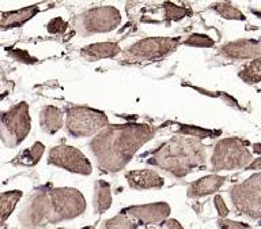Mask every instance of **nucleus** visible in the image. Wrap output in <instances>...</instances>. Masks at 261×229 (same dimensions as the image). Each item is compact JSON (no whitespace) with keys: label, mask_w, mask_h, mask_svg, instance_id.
Returning <instances> with one entry per match:
<instances>
[{"label":"nucleus","mask_w":261,"mask_h":229,"mask_svg":"<svg viewBox=\"0 0 261 229\" xmlns=\"http://www.w3.org/2000/svg\"><path fill=\"white\" fill-rule=\"evenodd\" d=\"M155 134L156 128L148 124H113L91 139L90 150L102 171L114 173L124 169L136 151L154 138Z\"/></svg>","instance_id":"nucleus-1"},{"label":"nucleus","mask_w":261,"mask_h":229,"mask_svg":"<svg viewBox=\"0 0 261 229\" xmlns=\"http://www.w3.org/2000/svg\"><path fill=\"white\" fill-rule=\"evenodd\" d=\"M207 161V150L200 139L187 138L184 135L173 136L163 142L151 153L147 161L150 165L182 179L195 171L204 168Z\"/></svg>","instance_id":"nucleus-2"},{"label":"nucleus","mask_w":261,"mask_h":229,"mask_svg":"<svg viewBox=\"0 0 261 229\" xmlns=\"http://www.w3.org/2000/svg\"><path fill=\"white\" fill-rule=\"evenodd\" d=\"M248 146H250V142L240 136L220 139L212 151L211 171H232L242 168L246 169L253 163V155Z\"/></svg>","instance_id":"nucleus-3"},{"label":"nucleus","mask_w":261,"mask_h":229,"mask_svg":"<svg viewBox=\"0 0 261 229\" xmlns=\"http://www.w3.org/2000/svg\"><path fill=\"white\" fill-rule=\"evenodd\" d=\"M110 126L109 119L103 112L90 106H69L65 114V127L72 136L87 138L98 135L106 127Z\"/></svg>","instance_id":"nucleus-4"},{"label":"nucleus","mask_w":261,"mask_h":229,"mask_svg":"<svg viewBox=\"0 0 261 229\" xmlns=\"http://www.w3.org/2000/svg\"><path fill=\"white\" fill-rule=\"evenodd\" d=\"M182 44L177 37H150L129 45L122 51V59L130 63L154 61L169 56Z\"/></svg>","instance_id":"nucleus-5"},{"label":"nucleus","mask_w":261,"mask_h":229,"mask_svg":"<svg viewBox=\"0 0 261 229\" xmlns=\"http://www.w3.org/2000/svg\"><path fill=\"white\" fill-rule=\"evenodd\" d=\"M230 198L238 214L261 222V173L236 184L230 191Z\"/></svg>","instance_id":"nucleus-6"},{"label":"nucleus","mask_w":261,"mask_h":229,"mask_svg":"<svg viewBox=\"0 0 261 229\" xmlns=\"http://www.w3.org/2000/svg\"><path fill=\"white\" fill-rule=\"evenodd\" d=\"M121 22V14L113 6L90 8L73 19V26L81 36L112 32Z\"/></svg>","instance_id":"nucleus-7"},{"label":"nucleus","mask_w":261,"mask_h":229,"mask_svg":"<svg viewBox=\"0 0 261 229\" xmlns=\"http://www.w3.org/2000/svg\"><path fill=\"white\" fill-rule=\"evenodd\" d=\"M30 131V116L26 102H19L2 114V141L7 147L22 143Z\"/></svg>","instance_id":"nucleus-8"},{"label":"nucleus","mask_w":261,"mask_h":229,"mask_svg":"<svg viewBox=\"0 0 261 229\" xmlns=\"http://www.w3.org/2000/svg\"><path fill=\"white\" fill-rule=\"evenodd\" d=\"M53 206V224L73 220L86 210V200L76 188L56 187L49 190Z\"/></svg>","instance_id":"nucleus-9"},{"label":"nucleus","mask_w":261,"mask_h":229,"mask_svg":"<svg viewBox=\"0 0 261 229\" xmlns=\"http://www.w3.org/2000/svg\"><path fill=\"white\" fill-rule=\"evenodd\" d=\"M24 229H41L53 224V206L49 190L42 188L29 198L19 214Z\"/></svg>","instance_id":"nucleus-10"},{"label":"nucleus","mask_w":261,"mask_h":229,"mask_svg":"<svg viewBox=\"0 0 261 229\" xmlns=\"http://www.w3.org/2000/svg\"><path fill=\"white\" fill-rule=\"evenodd\" d=\"M49 164L55 167L63 168L65 171L77 173V175H91L93 167L87 157L76 147L68 146V145H61L55 146L50 149L48 157Z\"/></svg>","instance_id":"nucleus-11"},{"label":"nucleus","mask_w":261,"mask_h":229,"mask_svg":"<svg viewBox=\"0 0 261 229\" xmlns=\"http://www.w3.org/2000/svg\"><path fill=\"white\" fill-rule=\"evenodd\" d=\"M170 206L165 202L151 204H142V206H129V208L122 209L121 213L129 218L138 220L143 225L158 224L167 220L170 214Z\"/></svg>","instance_id":"nucleus-12"},{"label":"nucleus","mask_w":261,"mask_h":229,"mask_svg":"<svg viewBox=\"0 0 261 229\" xmlns=\"http://www.w3.org/2000/svg\"><path fill=\"white\" fill-rule=\"evenodd\" d=\"M219 55L231 60H246L261 56V42L257 40H237L219 48Z\"/></svg>","instance_id":"nucleus-13"},{"label":"nucleus","mask_w":261,"mask_h":229,"mask_svg":"<svg viewBox=\"0 0 261 229\" xmlns=\"http://www.w3.org/2000/svg\"><path fill=\"white\" fill-rule=\"evenodd\" d=\"M125 179L129 187L135 190H148V188H161L165 180L152 169H140L125 173Z\"/></svg>","instance_id":"nucleus-14"},{"label":"nucleus","mask_w":261,"mask_h":229,"mask_svg":"<svg viewBox=\"0 0 261 229\" xmlns=\"http://www.w3.org/2000/svg\"><path fill=\"white\" fill-rule=\"evenodd\" d=\"M226 177L224 176L219 175H210L204 176L201 179H199L195 183H192L189 187H188L187 196L188 198H193V199H197V198H201V196L211 195L215 191H218L226 181Z\"/></svg>","instance_id":"nucleus-15"},{"label":"nucleus","mask_w":261,"mask_h":229,"mask_svg":"<svg viewBox=\"0 0 261 229\" xmlns=\"http://www.w3.org/2000/svg\"><path fill=\"white\" fill-rule=\"evenodd\" d=\"M120 52L121 48L116 42H97L82 48L81 56L87 61H97L117 56Z\"/></svg>","instance_id":"nucleus-16"},{"label":"nucleus","mask_w":261,"mask_h":229,"mask_svg":"<svg viewBox=\"0 0 261 229\" xmlns=\"http://www.w3.org/2000/svg\"><path fill=\"white\" fill-rule=\"evenodd\" d=\"M40 12L38 6H29L22 10H16V11L3 12L2 18H0V28L2 30H7V29L19 28L24 25L28 20L37 15Z\"/></svg>","instance_id":"nucleus-17"},{"label":"nucleus","mask_w":261,"mask_h":229,"mask_svg":"<svg viewBox=\"0 0 261 229\" xmlns=\"http://www.w3.org/2000/svg\"><path fill=\"white\" fill-rule=\"evenodd\" d=\"M63 124H64V114L59 108L52 105L42 108L40 113V126L45 134H56Z\"/></svg>","instance_id":"nucleus-18"},{"label":"nucleus","mask_w":261,"mask_h":229,"mask_svg":"<svg viewBox=\"0 0 261 229\" xmlns=\"http://www.w3.org/2000/svg\"><path fill=\"white\" fill-rule=\"evenodd\" d=\"M94 212L97 214L105 213L112 204L110 186L105 180H98L94 184Z\"/></svg>","instance_id":"nucleus-19"},{"label":"nucleus","mask_w":261,"mask_h":229,"mask_svg":"<svg viewBox=\"0 0 261 229\" xmlns=\"http://www.w3.org/2000/svg\"><path fill=\"white\" fill-rule=\"evenodd\" d=\"M238 78L248 85H256L261 82V56L244 65L238 73Z\"/></svg>","instance_id":"nucleus-20"},{"label":"nucleus","mask_w":261,"mask_h":229,"mask_svg":"<svg viewBox=\"0 0 261 229\" xmlns=\"http://www.w3.org/2000/svg\"><path fill=\"white\" fill-rule=\"evenodd\" d=\"M45 151V146L41 142H36L32 147H29L24 151H22L16 159L14 161V164H19V165H36L38 161L41 159L42 154Z\"/></svg>","instance_id":"nucleus-21"},{"label":"nucleus","mask_w":261,"mask_h":229,"mask_svg":"<svg viewBox=\"0 0 261 229\" xmlns=\"http://www.w3.org/2000/svg\"><path fill=\"white\" fill-rule=\"evenodd\" d=\"M22 195H23V192L19 190L2 192V222H6L8 217L11 216V213L14 212V209Z\"/></svg>","instance_id":"nucleus-22"},{"label":"nucleus","mask_w":261,"mask_h":229,"mask_svg":"<svg viewBox=\"0 0 261 229\" xmlns=\"http://www.w3.org/2000/svg\"><path fill=\"white\" fill-rule=\"evenodd\" d=\"M179 135H185V136H192L196 139H204V138H215L219 136L222 132L216 130H207V128H201L197 126H188V124H181L178 128Z\"/></svg>","instance_id":"nucleus-23"},{"label":"nucleus","mask_w":261,"mask_h":229,"mask_svg":"<svg viewBox=\"0 0 261 229\" xmlns=\"http://www.w3.org/2000/svg\"><path fill=\"white\" fill-rule=\"evenodd\" d=\"M212 8H214L220 16H223L224 19L245 20L244 14H242L236 6H232V3H228V2H218V3L212 4Z\"/></svg>","instance_id":"nucleus-24"},{"label":"nucleus","mask_w":261,"mask_h":229,"mask_svg":"<svg viewBox=\"0 0 261 229\" xmlns=\"http://www.w3.org/2000/svg\"><path fill=\"white\" fill-rule=\"evenodd\" d=\"M163 15H165V19L167 20H179L185 16L192 15V11L187 7H181L174 3L166 2V3H163Z\"/></svg>","instance_id":"nucleus-25"},{"label":"nucleus","mask_w":261,"mask_h":229,"mask_svg":"<svg viewBox=\"0 0 261 229\" xmlns=\"http://www.w3.org/2000/svg\"><path fill=\"white\" fill-rule=\"evenodd\" d=\"M103 229H138V224H135L132 218L120 213L106 221Z\"/></svg>","instance_id":"nucleus-26"},{"label":"nucleus","mask_w":261,"mask_h":229,"mask_svg":"<svg viewBox=\"0 0 261 229\" xmlns=\"http://www.w3.org/2000/svg\"><path fill=\"white\" fill-rule=\"evenodd\" d=\"M184 45L188 47H199V48H211L215 45V41L207 34H200V33H193L191 36H188L182 41Z\"/></svg>","instance_id":"nucleus-27"},{"label":"nucleus","mask_w":261,"mask_h":229,"mask_svg":"<svg viewBox=\"0 0 261 229\" xmlns=\"http://www.w3.org/2000/svg\"><path fill=\"white\" fill-rule=\"evenodd\" d=\"M216 224H218L219 229H252V226L249 224L227 220V218H219Z\"/></svg>","instance_id":"nucleus-28"},{"label":"nucleus","mask_w":261,"mask_h":229,"mask_svg":"<svg viewBox=\"0 0 261 229\" xmlns=\"http://www.w3.org/2000/svg\"><path fill=\"white\" fill-rule=\"evenodd\" d=\"M10 55H11L15 60L22 61V63H26V64H33V63H37L36 57H33L29 55L28 51L24 49H14V51H10Z\"/></svg>","instance_id":"nucleus-29"},{"label":"nucleus","mask_w":261,"mask_h":229,"mask_svg":"<svg viewBox=\"0 0 261 229\" xmlns=\"http://www.w3.org/2000/svg\"><path fill=\"white\" fill-rule=\"evenodd\" d=\"M67 26H68V24L64 22L61 18H55L48 24V32L50 34H61L67 30Z\"/></svg>","instance_id":"nucleus-30"},{"label":"nucleus","mask_w":261,"mask_h":229,"mask_svg":"<svg viewBox=\"0 0 261 229\" xmlns=\"http://www.w3.org/2000/svg\"><path fill=\"white\" fill-rule=\"evenodd\" d=\"M214 203H215V208L216 210H218V214H219L220 218H226L230 212H228V208L226 206V203H224L223 198L220 195H216L215 198H214Z\"/></svg>","instance_id":"nucleus-31"},{"label":"nucleus","mask_w":261,"mask_h":229,"mask_svg":"<svg viewBox=\"0 0 261 229\" xmlns=\"http://www.w3.org/2000/svg\"><path fill=\"white\" fill-rule=\"evenodd\" d=\"M162 225H165L167 229H184V226L179 224L178 221L174 218H167L166 221H163Z\"/></svg>","instance_id":"nucleus-32"},{"label":"nucleus","mask_w":261,"mask_h":229,"mask_svg":"<svg viewBox=\"0 0 261 229\" xmlns=\"http://www.w3.org/2000/svg\"><path fill=\"white\" fill-rule=\"evenodd\" d=\"M246 169H248V171H261V157L260 158L254 159Z\"/></svg>","instance_id":"nucleus-33"},{"label":"nucleus","mask_w":261,"mask_h":229,"mask_svg":"<svg viewBox=\"0 0 261 229\" xmlns=\"http://www.w3.org/2000/svg\"><path fill=\"white\" fill-rule=\"evenodd\" d=\"M253 151L257 154H261V143H254L253 145Z\"/></svg>","instance_id":"nucleus-34"},{"label":"nucleus","mask_w":261,"mask_h":229,"mask_svg":"<svg viewBox=\"0 0 261 229\" xmlns=\"http://www.w3.org/2000/svg\"><path fill=\"white\" fill-rule=\"evenodd\" d=\"M250 12L253 15H256L258 19H261V10H256V8H250Z\"/></svg>","instance_id":"nucleus-35"},{"label":"nucleus","mask_w":261,"mask_h":229,"mask_svg":"<svg viewBox=\"0 0 261 229\" xmlns=\"http://www.w3.org/2000/svg\"><path fill=\"white\" fill-rule=\"evenodd\" d=\"M82 229H95V226H85V228Z\"/></svg>","instance_id":"nucleus-36"},{"label":"nucleus","mask_w":261,"mask_h":229,"mask_svg":"<svg viewBox=\"0 0 261 229\" xmlns=\"http://www.w3.org/2000/svg\"><path fill=\"white\" fill-rule=\"evenodd\" d=\"M59 229H64V228H59Z\"/></svg>","instance_id":"nucleus-37"},{"label":"nucleus","mask_w":261,"mask_h":229,"mask_svg":"<svg viewBox=\"0 0 261 229\" xmlns=\"http://www.w3.org/2000/svg\"><path fill=\"white\" fill-rule=\"evenodd\" d=\"M260 42H261V37H260Z\"/></svg>","instance_id":"nucleus-38"}]
</instances>
